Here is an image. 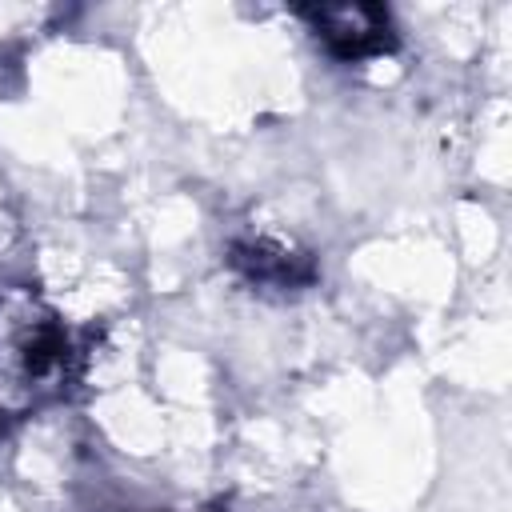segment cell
I'll use <instances>...</instances> for the list:
<instances>
[{"label": "cell", "mask_w": 512, "mask_h": 512, "mask_svg": "<svg viewBox=\"0 0 512 512\" xmlns=\"http://www.w3.org/2000/svg\"><path fill=\"white\" fill-rule=\"evenodd\" d=\"M308 16L316 20V36H324V44L344 60H360V56L384 52L392 44V28H388V12L384 8H372V4H328V8H312Z\"/></svg>", "instance_id": "obj_1"}]
</instances>
